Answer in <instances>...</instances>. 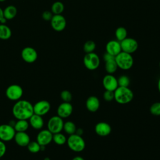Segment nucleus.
Wrapping results in <instances>:
<instances>
[{
  "mask_svg": "<svg viewBox=\"0 0 160 160\" xmlns=\"http://www.w3.org/2000/svg\"><path fill=\"white\" fill-rule=\"evenodd\" d=\"M100 106V101L98 97L95 96H91L88 98L86 101V109L91 112H94L97 111Z\"/></svg>",
  "mask_w": 160,
  "mask_h": 160,
  "instance_id": "19",
  "label": "nucleus"
},
{
  "mask_svg": "<svg viewBox=\"0 0 160 160\" xmlns=\"http://www.w3.org/2000/svg\"><path fill=\"white\" fill-rule=\"evenodd\" d=\"M4 18V16H3V10L0 8V21L1 20Z\"/></svg>",
  "mask_w": 160,
  "mask_h": 160,
  "instance_id": "40",
  "label": "nucleus"
},
{
  "mask_svg": "<svg viewBox=\"0 0 160 160\" xmlns=\"http://www.w3.org/2000/svg\"><path fill=\"white\" fill-rule=\"evenodd\" d=\"M6 0H0V2H4V1H5Z\"/></svg>",
  "mask_w": 160,
  "mask_h": 160,
  "instance_id": "43",
  "label": "nucleus"
},
{
  "mask_svg": "<svg viewBox=\"0 0 160 160\" xmlns=\"http://www.w3.org/2000/svg\"><path fill=\"white\" fill-rule=\"evenodd\" d=\"M60 97L61 99L63 101V102H70V101L72 100V98L71 92L68 90L62 91L60 94Z\"/></svg>",
  "mask_w": 160,
  "mask_h": 160,
  "instance_id": "33",
  "label": "nucleus"
},
{
  "mask_svg": "<svg viewBox=\"0 0 160 160\" xmlns=\"http://www.w3.org/2000/svg\"><path fill=\"white\" fill-rule=\"evenodd\" d=\"M50 22L52 28L58 32L63 31L66 26V20L61 14H54Z\"/></svg>",
  "mask_w": 160,
  "mask_h": 160,
  "instance_id": "10",
  "label": "nucleus"
},
{
  "mask_svg": "<svg viewBox=\"0 0 160 160\" xmlns=\"http://www.w3.org/2000/svg\"><path fill=\"white\" fill-rule=\"evenodd\" d=\"M103 98L107 102H110L112 101L113 99H114V91L105 90V91L103 93Z\"/></svg>",
  "mask_w": 160,
  "mask_h": 160,
  "instance_id": "34",
  "label": "nucleus"
},
{
  "mask_svg": "<svg viewBox=\"0 0 160 160\" xmlns=\"http://www.w3.org/2000/svg\"><path fill=\"white\" fill-rule=\"evenodd\" d=\"M21 57L26 62L32 63L35 62L38 58V52L36 50L32 47H25L21 51Z\"/></svg>",
  "mask_w": 160,
  "mask_h": 160,
  "instance_id": "11",
  "label": "nucleus"
},
{
  "mask_svg": "<svg viewBox=\"0 0 160 160\" xmlns=\"http://www.w3.org/2000/svg\"><path fill=\"white\" fill-rule=\"evenodd\" d=\"M158 89L159 92H160V78L159 79L158 82Z\"/></svg>",
  "mask_w": 160,
  "mask_h": 160,
  "instance_id": "41",
  "label": "nucleus"
},
{
  "mask_svg": "<svg viewBox=\"0 0 160 160\" xmlns=\"http://www.w3.org/2000/svg\"><path fill=\"white\" fill-rule=\"evenodd\" d=\"M82 133H83V130L81 128H79V129H76V134H78L79 136H81Z\"/></svg>",
  "mask_w": 160,
  "mask_h": 160,
  "instance_id": "38",
  "label": "nucleus"
},
{
  "mask_svg": "<svg viewBox=\"0 0 160 160\" xmlns=\"http://www.w3.org/2000/svg\"><path fill=\"white\" fill-rule=\"evenodd\" d=\"M52 141L55 142V144L61 146L66 143L67 138L64 134L60 132L56 134H53Z\"/></svg>",
  "mask_w": 160,
  "mask_h": 160,
  "instance_id": "28",
  "label": "nucleus"
},
{
  "mask_svg": "<svg viewBox=\"0 0 160 160\" xmlns=\"http://www.w3.org/2000/svg\"><path fill=\"white\" fill-rule=\"evenodd\" d=\"M122 51L129 54H132L136 52L138 48V41L132 38H126L120 42Z\"/></svg>",
  "mask_w": 160,
  "mask_h": 160,
  "instance_id": "9",
  "label": "nucleus"
},
{
  "mask_svg": "<svg viewBox=\"0 0 160 160\" xmlns=\"http://www.w3.org/2000/svg\"><path fill=\"white\" fill-rule=\"evenodd\" d=\"M66 143L69 148L74 152L82 151L86 146V143L84 139L77 134L69 135L67 139Z\"/></svg>",
  "mask_w": 160,
  "mask_h": 160,
  "instance_id": "4",
  "label": "nucleus"
},
{
  "mask_svg": "<svg viewBox=\"0 0 160 160\" xmlns=\"http://www.w3.org/2000/svg\"><path fill=\"white\" fill-rule=\"evenodd\" d=\"M53 14L51 11H45L42 14V18L44 21H50L53 16Z\"/></svg>",
  "mask_w": 160,
  "mask_h": 160,
  "instance_id": "35",
  "label": "nucleus"
},
{
  "mask_svg": "<svg viewBox=\"0 0 160 160\" xmlns=\"http://www.w3.org/2000/svg\"><path fill=\"white\" fill-rule=\"evenodd\" d=\"M14 139L16 143L21 147L27 146L30 141V137L26 132H16Z\"/></svg>",
  "mask_w": 160,
  "mask_h": 160,
  "instance_id": "18",
  "label": "nucleus"
},
{
  "mask_svg": "<svg viewBox=\"0 0 160 160\" xmlns=\"http://www.w3.org/2000/svg\"><path fill=\"white\" fill-rule=\"evenodd\" d=\"M83 63L86 69L94 71L99 66L100 59L99 56L94 52L86 53L83 58Z\"/></svg>",
  "mask_w": 160,
  "mask_h": 160,
  "instance_id": "5",
  "label": "nucleus"
},
{
  "mask_svg": "<svg viewBox=\"0 0 160 160\" xmlns=\"http://www.w3.org/2000/svg\"><path fill=\"white\" fill-rule=\"evenodd\" d=\"M53 134L48 129L41 130L37 135L36 141L41 146H47L52 141Z\"/></svg>",
  "mask_w": 160,
  "mask_h": 160,
  "instance_id": "14",
  "label": "nucleus"
},
{
  "mask_svg": "<svg viewBox=\"0 0 160 160\" xmlns=\"http://www.w3.org/2000/svg\"><path fill=\"white\" fill-rule=\"evenodd\" d=\"M159 68H160V61H159Z\"/></svg>",
  "mask_w": 160,
  "mask_h": 160,
  "instance_id": "44",
  "label": "nucleus"
},
{
  "mask_svg": "<svg viewBox=\"0 0 160 160\" xmlns=\"http://www.w3.org/2000/svg\"><path fill=\"white\" fill-rule=\"evenodd\" d=\"M71 160H84V159L80 156H76L75 157H74Z\"/></svg>",
  "mask_w": 160,
  "mask_h": 160,
  "instance_id": "39",
  "label": "nucleus"
},
{
  "mask_svg": "<svg viewBox=\"0 0 160 160\" xmlns=\"http://www.w3.org/2000/svg\"><path fill=\"white\" fill-rule=\"evenodd\" d=\"M64 9V4L61 1H56L51 6V12L53 14H61Z\"/></svg>",
  "mask_w": 160,
  "mask_h": 160,
  "instance_id": "27",
  "label": "nucleus"
},
{
  "mask_svg": "<svg viewBox=\"0 0 160 160\" xmlns=\"http://www.w3.org/2000/svg\"><path fill=\"white\" fill-rule=\"evenodd\" d=\"M102 86L105 90L114 91L118 87V79L112 74H108L102 79Z\"/></svg>",
  "mask_w": 160,
  "mask_h": 160,
  "instance_id": "13",
  "label": "nucleus"
},
{
  "mask_svg": "<svg viewBox=\"0 0 160 160\" xmlns=\"http://www.w3.org/2000/svg\"><path fill=\"white\" fill-rule=\"evenodd\" d=\"M114 100L120 104L129 103L134 98V93L129 87L118 86L114 91Z\"/></svg>",
  "mask_w": 160,
  "mask_h": 160,
  "instance_id": "2",
  "label": "nucleus"
},
{
  "mask_svg": "<svg viewBox=\"0 0 160 160\" xmlns=\"http://www.w3.org/2000/svg\"><path fill=\"white\" fill-rule=\"evenodd\" d=\"M118 86L129 87L130 84V79L126 75H121L118 79Z\"/></svg>",
  "mask_w": 160,
  "mask_h": 160,
  "instance_id": "31",
  "label": "nucleus"
},
{
  "mask_svg": "<svg viewBox=\"0 0 160 160\" xmlns=\"http://www.w3.org/2000/svg\"><path fill=\"white\" fill-rule=\"evenodd\" d=\"M12 112L17 119L28 120L34 114L33 105L27 100L19 99L13 105Z\"/></svg>",
  "mask_w": 160,
  "mask_h": 160,
  "instance_id": "1",
  "label": "nucleus"
},
{
  "mask_svg": "<svg viewBox=\"0 0 160 160\" xmlns=\"http://www.w3.org/2000/svg\"><path fill=\"white\" fill-rule=\"evenodd\" d=\"M17 14V9L14 6L9 5L3 10V16L7 20L12 19Z\"/></svg>",
  "mask_w": 160,
  "mask_h": 160,
  "instance_id": "21",
  "label": "nucleus"
},
{
  "mask_svg": "<svg viewBox=\"0 0 160 160\" xmlns=\"http://www.w3.org/2000/svg\"><path fill=\"white\" fill-rule=\"evenodd\" d=\"M12 32L9 27L7 25L0 24V39L2 40H7L11 38Z\"/></svg>",
  "mask_w": 160,
  "mask_h": 160,
  "instance_id": "23",
  "label": "nucleus"
},
{
  "mask_svg": "<svg viewBox=\"0 0 160 160\" xmlns=\"http://www.w3.org/2000/svg\"><path fill=\"white\" fill-rule=\"evenodd\" d=\"M29 123L30 126L34 129H41L44 126V120L41 116L33 114L29 119Z\"/></svg>",
  "mask_w": 160,
  "mask_h": 160,
  "instance_id": "20",
  "label": "nucleus"
},
{
  "mask_svg": "<svg viewBox=\"0 0 160 160\" xmlns=\"http://www.w3.org/2000/svg\"><path fill=\"white\" fill-rule=\"evenodd\" d=\"M6 96L9 100L18 101L21 99L23 94L22 87L18 84H13L9 85L6 89Z\"/></svg>",
  "mask_w": 160,
  "mask_h": 160,
  "instance_id": "6",
  "label": "nucleus"
},
{
  "mask_svg": "<svg viewBox=\"0 0 160 160\" xmlns=\"http://www.w3.org/2000/svg\"><path fill=\"white\" fill-rule=\"evenodd\" d=\"M16 131L14 127L9 124H2L0 125V140L7 142L14 139Z\"/></svg>",
  "mask_w": 160,
  "mask_h": 160,
  "instance_id": "8",
  "label": "nucleus"
},
{
  "mask_svg": "<svg viewBox=\"0 0 160 160\" xmlns=\"http://www.w3.org/2000/svg\"><path fill=\"white\" fill-rule=\"evenodd\" d=\"M96 49V43L92 40H88L83 45V49L86 53H90L94 51Z\"/></svg>",
  "mask_w": 160,
  "mask_h": 160,
  "instance_id": "29",
  "label": "nucleus"
},
{
  "mask_svg": "<svg viewBox=\"0 0 160 160\" xmlns=\"http://www.w3.org/2000/svg\"><path fill=\"white\" fill-rule=\"evenodd\" d=\"M51 109V104L46 100H41L33 105L34 113L41 116L46 114Z\"/></svg>",
  "mask_w": 160,
  "mask_h": 160,
  "instance_id": "12",
  "label": "nucleus"
},
{
  "mask_svg": "<svg viewBox=\"0 0 160 160\" xmlns=\"http://www.w3.org/2000/svg\"><path fill=\"white\" fill-rule=\"evenodd\" d=\"M73 107L70 102H63L58 107L57 115L62 119L67 118L71 115Z\"/></svg>",
  "mask_w": 160,
  "mask_h": 160,
  "instance_id": "15",
  "label": "nucleus"
},
{
  "mask_svg": "<svg viewBox=\"0 0 160 160\" xmlns=\"http://www.w3.org/2000/svg\"><path fill=\"white\" fill-rule=\"evenodd\" d=\"M115 57L112 56L111 54L108 53V52H105L104 54V56H103V59L104 60V61H109V60H111V59H114Z\"/></svg>",
  "mask_w": 160,
  "mask_h": 160,
  "instance_id": "37",
  "label": "nucleus"
},
{
  "mask_svg": "<svg viewBox=\"0 0 160 160\" xmlns=\"http://www.w3.org/2000/svg\"><path fill=\"white\" fill-rule=\"evenodd\" d=\"M44 160H50V159H49L48 157H46V158H45L44 159Z\"/></svg>",
  "mask_w": 160,
  "mask_h": 160,
  "instance_id": "42",
  "label": "nucleus"
},
{
  "mask_svg": "<svg viewBox=\"0 0 160 160\" xmlns=\"http://www.w3.org/2000/svg\"><path fill=\"white\" fill-rule=\"evenodd\" d=\"M63 119L59 116H53L48 121V129L52 134L61 132L63 129Z\"/></svg>",
  "mask_w": 160,
  "mask_h": 160,
  "instance_id": "7",
  "label": "nucleus"
},
{
  "mask_svg": "<svg viewBox=\"0 0 160 160\" xmlns=\"http://www.w3.org/2000/svg\"><path fill=\"white\" fill-rule=\"evenodd\" d=\"M115 61L118 68L122 70H129L134 64V59L131 54L124 51H121L115 56Z\"/></svg>",
  "mask_w": 160,
  "mask_h": 160,
  "instance_id": "3",
  "label": "nucleus"
},
{
  "mask_svg": "<svg viewBox=\"0 0 160 160\" xmlns=\"http://www.w3.org/2000/svg\"><path fill=\"white\" fill-rule=\"evenodd\" d=\"M149 111L152 115L160 116V102H156L153 103L150 106Z\"/></svg>",
  "mask_w": 160,
  "mask_h": 160,
  "instance_id": "32",
  "label": "nucleus"
},
{
  "mask_svg": "<svg viewBox=\"0 0 160 160\" xmlns=\"http://www.w3.org/2000/svg\"><path fill=\"white\" fill-rule=\"evenodd\" d=\"M111 126L106 122H99L96 124L94 128L96 134L102 137L108 136L111 132Z\"/></svg>",
  "mask_w": 160,
  "mask_h": 160,
  "instance_id": "16",
  "label": "nucleus"
},
{
  "mask_svg": "<svg viewBox=\"0 0 160 160\" xmlns=\"http://www.w3.org/2000/svg\"><path fill=\"white\" fill-rule=\"evenodd\" d=\"M6 152V146L4 141L0 140V158H1Z\"/></svg>",
  "mask_w": 160,
  "mask_h": 160,
  "instance_id": "36",
  "label": "nucleus"
},
{
  "mask_svg": "<svg viewBox=\"0 0 160 160\" xmlns=\"http://www.w3.org/2000/svg\"><path fill=\"white\" fill-rule=\"evenodd\" d=\"M105 70L108 72V74H113L118 69V67L116 62L115 58L105 61Z\"/></svg>",
  "mask_w": 160,
  "mask_h": 160,
  "instance_id": "24",
  "label": "nucleus"
},
{
  "mask_svg": "<svg viewBox=\"0 0 160 160\" xmlns=\"http://www.w3.org/2000/svg\"><path fill=\"white\" fill-rule=\"evenodd\" d=\"M127 35H128V31L124 27H122V26L118 27L115 31V36H116V40L119 42L122 41L125 38H126Z\"/></svg>",
  "mask_w": 160,
  "mask_h": 160,
  "instance_id": "26",
  "label": "nucleus"
},
{
  "mask_svg": "<svg viewBox=\"0 0 160 160\" xmlns=\"http://www.w3.org/2000/svg\"><path fill=\"white\" fill-rule=\"evenodd\" d=\"M28 149L32 153H37L40 151L41 145L37 141H30L27 146Z\"/></svg>",
  "mask_w": 160,
  "mask_h": 160,
  "instance_id": "30",
  "label": "nucleus"
},
{
  "mask_svg": "<svg viewBox=\"0 0 160 160\" xmlns=\"http://www.w3.org/2000/svg\"><path fill=\"white\" fill-rule=\"evenodd\" d=\"M29 126V122L26 119H18L14 126L16 132H26Z\"/></svg>",
  "mask_w": 160,
  "mask_h": 160,
  "instance_id": "22",
  "label": "nucleus"
},
{
  "mask_svg": "<svg viewBox=\"0 0 160 160\" xmlns=\"http://www.w3.org/2000/svg\"><path fill=\"white\" fill-rule=\"evenodd\" d=\"M77 128L76 126V124L71 121H68L65 122H64L63 125V130L65 131V132L69 135H71L76 133Z\"/></svg>",
  "mask_w": 160,
  "mask_h": 160,
  "instance_id": "25",
  "label": "nucleus"
},
{
  "mask_svg": "<svg viewBox=\"0 0 160 160\" xmlns=\"http://www.w3.org/2000/svg\"><path fill=\"white\" fill-rule=\"evenodd\" d=\"M122 51L120 42L117 40H111L106 45V52L116 56Z\"/></svg>",
  "mask_w": 160,
  "mask_h": 160,
  "instance_id": "17",
  "label": "nucleus"
}]
</instances>
